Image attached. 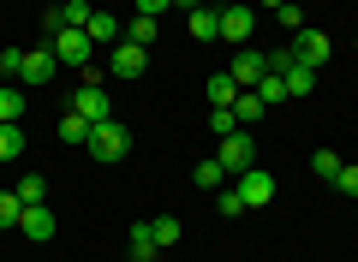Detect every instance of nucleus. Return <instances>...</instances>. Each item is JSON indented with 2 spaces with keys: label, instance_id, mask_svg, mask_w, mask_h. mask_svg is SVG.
Returning <instances> with one entry per match:
<instances>
[{
  "label": "nucleus",
  "instance_id": "1",
  "mask_svg": "<svg viewBox=\"0 0 358 262\" xmlns=\"http://www.w3.org/2000/svg\"><path fill=\"white\" fill-rule=\"evenodd\" d=\"M72 113H84L90 125H102V119H114V96H108V89H102V78L90 72V66H84V84L72 89Z\"/></svg>",
  "mask_w": 358,
  "mask_h": 262
},
{
  "label": "nucleus",
  "instance_id": "2",
  "mask_svg": "<svg viewBox=\"0 0 358 262\" xmlns=\"http://www.w3.org/2000/svg\"><path fill=\"white\" fill-rule=\"evenodd\" d=\"M96 161H126V150H131V131L120 119H102V125H90V143H84Z\"/></svg>",
  "mask_w": 358,
  "mask_h": 262
},
{
  "label": "nucleus",
  "instance_id": "3",
  "mask_svg": "<svg viewBox=\"0 0 358 262\" xmlns=\"http://www.w3.org/2000/svg\"><path fill=\"white\" fill-rule=\"evenodd\" d=\"M215 161L227 167V179L251 173V167H257V138L245 131V125H239V131H227V138H221V150H215Z\"/></svg>",
  "mask_w": 358,
  "mask_h": 262
},
{
  "label": "nucleus",
  "instance_id": "4",
  "mask_svg": "<svg viewBox=\"0 0 358 262\" xmlns=\"http://www.w3.org/2000/svg\"><path fill=\"white\" fill-rule=\"evenodd\" d=\"M48 48L60 54V66H78V72H84V66H90V48H96V42H90L78 24H66L60 36H48Z\"/></svg>",
  "mask_w": 358,
  "mask_h": 262
},
{
  "label": "nucleus",
  "instance_id": "5",
  "mask_svg": "<svg viewBox=\"0 0 358 262\" xmlns=\"http://www.w3.org/2000/svg\"><path fill=\"white\" fill-rule=\"evenodd\" d=\"M293 54H299V66H310V72H322V66H329V36H322V30H299V36H293Z\"/></svg>",
  "mask_w": 358,
  "mask_h": 262
},
{
  "label": "nucleus",
  "instance_id": "6",
  "mask_svg": "<svg viewBox=\"0 0 358 262\" xmlns=\"http://www.w3.org/2000/svg\"><path fill=\"white\" fill-rule=\"evenodd\" d=\"M227 78H233V84H263V78H268V60H263V48H239V54H233V66H227Z\"/></svg>",
  "mask_w": 358,
  "mask_h": 262
},
{
  "label": "nucleus",
  "instance_id": "7",
  "mask_svg": "<svg viewBox=\"0 0 358 262\" xmlns=\"http://www.w3.org/2000/svg\"><path fill=\"white\" fill-rule=\"evenodd\" d=\"M18 233H24L30 245H48V238L60 233V221H54V214H48V203H30V209L18 214Z\"/></svg>",
  "mask_w": 358,
  "mask_h": 262
},
{
  "label": "nucleus",
  "instance_id": "8",
  "mask_svg": "<svg viewBox=\"0 0 358 262\" xmlns=\"http://www.w3.org/2000/svg\"><path fill=\"white\" fill-rule=\"evenodd\" d=\"M251 30H257V6H221V36L251 48Z\"/></svg>",
  "mask_w": 358,
  "mask_h": 262
},
{
  "label": "nucleus",
  "instance_id": "9",
  "mask_svg": "<svg viewBox=\"0 0 358 262\" xmlns=\"http://www.w3.org/2000/svg\"><path fill=\"white\" fill-rule=\"evenodd\" d=\"M54 72H60V54H54L48 42H36V48L24 54V72H18V84H48Z\"/></svg>",
  "mask_w": 358,
  "mask_h": 262
},
{
  "label": "nucleus",
  "instance_id": "10",
  "mask_svg": "<svg viewBox=\"0 0 358 262\" xmlns=\"http://www.w3.org/2000/svg\"><path fill=\"white\" fill-rule=\"evenodd\" d=\"M239 197H245V209H268L275 203V173H263V167L239 173Z\"/></svg>",
  "mask_w": 358,
  "mask_h": 262
},
{
  "label": "nucleus",
  "instance_id": "11",
  "mask_svg": "<svg viewBox=\"0 0 358 262\" xmlns=\"http://www.w3.org/2000/svg\"><path fill=\"white\" fill-rule=\"evenodd\" d=\"M185 30H192L197 42H221V6H192V13H185Z\"/></svg>",
  "mask_w": 358,
  "mask_h": 262
},
{
  "label": "nucleus",
  "instance_id": "12",
  "mask_svg": "<svg viewBox=\"0 0 358 262\" xmlns=\"http://www.w3.org/2000/svg\"><path fill=\"white\" fill-rule=\"evenodd\" d=\"M143 66H150V48H138V42L114 48V78H143Z\"/></svg>",
  "mask_w": 358,
  "mask_h": 262
},
{
  "label": "nucleus",
  "instance_id": "13",
  "mask_svg": "<svg viewBox=\"0 0 358 262\" xmlns=\"http://www.w3.org/2000/svg\"><path fill=\"white\" fill-rule=\"evenodd\" d=\"M263 113H268V101L257 96V89H239V96H233V119H239L245 131H251V125L263 119Z\"/></svg>",
  "mask_w": 358,
  "mask_h": 262
},
{
  "label": "nucleus",
  "instance_id": "14",
  "mask_svg": "<svg viewBox=\"0 0 358 262\" xmlns=\"http://www.w3.org/2000/svg\"><path fill=\"white\" fill-rule=\"evenodd\" d=\"M155 256H162V245H155L150 221H138V226H131V262H155Z\"/></svg>",
  "mask_w": 358,
  "mask_h": 262
},
{
  "label": "nucleus",
  "instance_id": "15",
  "mask_svg": "<svg viewBox=\"0 0 358 262\" xmlns=\"http://www.w3.org/2000/svg\"><path fill=\"white\" fill-rule=\"evenodd\" d=\"M18 119H24V89L0 84V125H18Z\"/></svg>",
  "mask_w": 358,
  "mask_h": 262
},
{
  "label": "nucleus",
  "instance_id": "16",
  "mask_svg": "<svg viewBox=\"0 0 358 262\" xmlns=\"http://www.w3.org/2000/svg\"><path fill=\"white\" fill-rule=\"evenodd\" d=\"M203 89H209V108H233V96H239V84H233L227 72H215Z\"/></svg>",
  "mask_w": 358,
  "mask_h": 262
},
{
  "label": "nucleus",
  "instance_id": "17",
  "mask_svg": "<svg viewBox=\"0 0 358 262\" xmlns=\"http://www.w3.org/2000/svg\"><path fill=\"white\" fill-rule=\"evenodd\" d=\"M84 36H90V42H114V36H120V18H114V13H90Z\"/></svg>",
  "mask_w": 358,
  "mask_h": 262
},
{
  "label": "nucleus",
  "instance_id": "18",
  "mask_svg": "<svg viewBox=\"0 0 358 262\" xmlns=\"http://www.w3.org/2000/svg\"><path fill=\"white\" fill-rule=\"evenodd\" d=\"M263 60H268V72H275V78H287V72L299 66V54H293V42H275V48H268Z\"/></svg>",
  "mask_w": 358,
  "mask_h": 262
},
{
  "label": "nucleus",
  "instance_id": "19",
  "mask_svg": "<svg viewBox=\"0 0 358 262\" xmlns=\"http://www.w3.org/2000/svg\"><path fill=\"white\" fill-rule=\"evenodd\" d=\"M192 179H197L203 191H221V185H227V167H221L215 155H209V161H197V173H192Z\"/></svg>",
  "mask_w": 358,
  "mask_h": 262
},
{
  "label": "nucleus",
  "instance_id": "20",
  "mask_svg": "<svg viewBox=\"0 0 358 262\" xmlns=\"http://www.w3.org/2000/svg\"><path fill=\"white\" fill-rule=\"evenodd\" d=\"M317 78H322V72H310V66H293V72H287V96H310V89H317Z\"/></svg>",
  "mask_w": 358,
  "mask_h": 262
},
{
  "label": "nucleus",
  "instance_id": "21",
  "mask_svg": "<svg viewBox=\"0 0 358 262\" xmlns=\"http://www.w3.org/2000/svg\"><path fill=\"white\" fill-rule=\"evenodd\" d=\"M18 203H24V209H30V203H48V179H36V173H30V179H18Z\"/></svg>",
  "mask_w": 358,
  "mask_h": 262
},
{
  "label": "nucleus",
  "instance_id": "22",
  "mask_svg": "<svg viewBox=\"0 0 358 262\" xmlns=\"http://www.w3.org/2000/svg\"><path fill=\"white\" fill-rule=\"evenodd\" d=\"M60 143H90V119L84 113H66L60 119Z\"/></svg>",
  "mask_w": 358,
  "mask_h": 262
},
{
  "label": "nucleus",
  "instance_id": "23",
  "mask_svg": "<svg viewBox=\"0 0 358 262\" xmlns=\"http://www.w3.org/2000/svg\"><path fill=\"white\" fill-rule=\"evenodd\" d=\"M24 155V131L18 125H0V161H18Z\"/></svg>",
  "mask_w": 358,
  "mask_h": 262
},
{
  "label": "nucleus",
  "instance_id": "24",
  "mask_svg": "<svg viewBox=\"0 0 358 262\" xmlns=\"http://www.w3.org/2000/svg\"><path fill=\"white\" fill-rule=\"evenodd\" d=\"M150 233H155V245H179V221H173V214H155V221H150Z\"/></svg>",
  "mask_w": 358,
  "mask_h": 262
},
{
  "label": "nucleus",
  "instance_id": "25",
  "mask_svg": "<svg viewBox=\"0 0 358 262\" xmlns=\"http://www.w3.org/2000/svg\"><path fill=\"white\" fill-rule=\"evenodd\" d=\"M310 167H317V179H329V185H334V173H341V155H334V150H317V155H310Z\"/></svg>",
  "mask_w": 358,
  "mask_h": 262
},
{
  "label": "nucleus",
  "instance_id": "26",
  "mask_svg": "<svg viewBox=\"0 0 358 262\" xmlns=\"http://www.w3.org/2000/svg\"><path fill=\"white\" fill-rule=\"evenodd\" d=\"M215 209L227 214V221H233V214H245V197H239V185H221V191H215Z\"/></svg>",
  "mask_w": 358,
  "mask_h": 262
},
{
  "label": "nucleus",
  "instance_id": "27",
  "mask_svg": "<svg viewBox=\"0 0 358 262\" xmlns=\"http://www.w3.org/2000/svg\"><path fill=\"white\" fill-rule=\"evenodd\" d=\"M257 96H263L268 108H281V101H287V78H275V72H268L263 84H257Z\"/></svg>",
  "mask_w": 358,
  "mask_h": 262
},
{
  "label": "nucleus",
  "instance_id": "28",
  "mask_svg": "<svg viewBox=\"0 0 358 262\" xmlns=\"http://www.w3.org/2000/svg\"><path fill=\"white\" fill-rule=\"evenodd\" d=\"M155 30H162V24L138 13V18H131V36H126V42H138V48H150V42H155Z\"/></svg>",
  "mask_w": 358,
  "mask_h": 262
},
{
  "label": "nucleus",
  "instance_id": "29",
  "mask_svg": "<svg viewBox=\"0 0 358 262\" xmlns=\"http://www.w3.org/2000/svg\"><path fill=\"white\" fill-rule=\"evenodd\" d=\"M90 13H96V6H84V0H60V18H66V24H78V30L90 24Z\"/></svg>",
  "mask_w": 358,
  "mask_h": 262
},
{
  "label": "nucleus",
  "instance_id": "30",
  "mask_svg": "<svg viewBox=\"0 0 358 262\" xmlns=\"http://www.w3.org/2000/svg\"><path fill=\"white\" fill-rule=\"evenodd\" d=\"M18 214H24V203H18V191H0V226H18Z\"/></svg>",
  "mask_w": 358,
  "mask_h": 262
},
{
  "label": "nucleus",
  "instance_id": "31",
  "mask_svg": "<svg viewBox=\"0 0 358 262\" xmlns=\"http://www.w3.org/2000/svg\"><path fill=\"white\" fill-rule=\"evenodd\" d=\"M275 18H281V30H293V36H299V30H305V13H299L293 0H287V6H275Z\"/></svg>",
  "mask_w": 358,
  "mask_h": 262
},
{
  "label": "nucleus",
  "instance_id": "32",
  "mask_svg": "<svg viewBox=\"0 0 358 262\" xmlns=\"http://www.w3.org/2000/svg\"><path fill=\"white\" fill-rule=\"evenodd\" d=\"M18 72H24V54H18V48H0V78H18Z\"/></svg>",
  "mask_w": 358,
  "mask_h": 262
},
{
  "label": "nucleus",
  "instance_id": "33",
  "mask_svg": "<svg viewBox=\"0 0 358 262\" xmlns=\"http://www.w3.org/2000/svg\"><path fill=\"white\" fill-rule=\"evenodd\" d=\"M209 131H221V138H227V131H239V119H233V108H215V113H209Z\"/></svg>",
  "mask_w": 358,
  "mask_h": 262
},
{
  "label": "nucleus",
  "instance_id": "34",
  "mask_svg": "<svg viewBox=\"0 0 358 262\" xmlns=\"http://www.w3.org/2000/svg\"><path fill=\"white\" fill-rule=\"evenodd\" d=\"M334 191H346V197H358V167H352V161H346L341 173H334Z\"/></svg>",
  "mask_w": 358,
  "mask_h": 262
},
{
  "label": "nucleus",
  "instance_id": "35",
  "mask_svg": "<svg viewBox=\"0 0 358 262\" xmlns=\"http://www.w3.org/2000/svg\"><path fill=\"white\" fill-rule=\"evenodd\" d=\"M143 18H162V13H173V0H131Z\"/></svg>",
  "mask_w": 358,
  "mask_h": 262
},
{
  "label": "nucleus",
  "instance_id": "36",
  "mask_svg": "<svg viewBox=\"0 0 358 262\" xmlns=\"http://www.w3.org/2000/svg\"><path fill=\"white\" fill-rule=\"evenodd\" d=\"M192 6H203V0H173V13H192Z\"/></svg>",
  "mask_w": 358,
  "mask_h": 262
},
{
  "label": "nucleus",
  "instance_id": "37",
  "mask_svg": "<svg viewBox=\"0 0 358 262\" xmlns=\"http://www.w3.org/2000/svg\"><path fill=\"white\" fill-rule=\"evenodd\" d=\"M257 6H268V13H275V6H287V0H257Z\"/></svg>",
  "mask_w": 358,
  "mask_h": 262
},
{
  "label": "nucleus",
  "instance_id": "38",
  "mask_svg": "<svg viewBox=\"0 0 358 262\" xmlns=\"http://www.w3.org/2000/svg\"><path fill=\"white\" fill-rule=\"evenodd\" d=\"M0 173H6V161H0Z\"/></svg>",
  "mask_w": 358,
  "mask_h": 262
},
{
  "label": "nucleus",
  "instance_id": "39",
  "mask_svg": "<svg viewBox=\"0 0 358 262\" xmlns=\"http://www.w3.org/2000/svg\"><path fill=\"white\" fill-rule=\"evenodd\" d=\"M352 48H358V36H352Z\"/></svg>",
  "mask_w": 358,
  "mask_h": 262
}]
</instances>
